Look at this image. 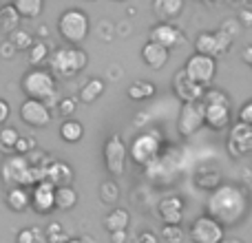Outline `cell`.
I'll list each match as a JSON object with an SVG mask.
<instances>
[{"mask_svg": "<svg viewBox=\"0 0 252 243\" xmlns=\"http://www.w3.org/2000/svg\"><path fill=\"white\" fill-rule=\"evenodd\" d=\"M78 206V192L73 186H58L56 188V210L69 213Z\"/></svg>", "mask_w": 252, "mask_h": 243, "instance_id": "obj_26", "label": "cell"}, {"mask_svg": "<svg viewBox=\"0 0 252 243\" xmlns=\"http://www.w3.org/2000/svg\"><path fill=\"white\" fill-rule=\"evenodd\" d=\"M206 126V104L201 102H186L179 109V118H177V130L184 137L197 135L201 128Z\"/></svg>", "mask_w": 252, "mask_h": 243, "instance_id": "obj_8", "label": "cell"}, {"mask_svg": "<svg viewBox=\"0 0 252 243\" xmlns=\"http://www.w3.org/2000/svg\"><path fill=\"white\" fill-rule=\"evenodd\" d=\"M184 71L190 80H195L201 87H208L217 75V60L210 56H201V53H192L184 64Z\"/></svg>", "mask_w": 252, "mask_h": 243, "instance_id": "obj_10", "label": "cell"}, {"mask_svg": "<svg viewBox=\"0 0 252 243\" xmlns=\"http://www.w3.org/2000/svg\"><path fill=\"white\" fill-rule=\"evenodd\" d=\"M239 22L244 27L252 25V9H241V11H239Z\"/></svg>", "mask_w": 252, "mask_h": 243, "instance_id": "obj_45", "label": "cell"}, {"mask_svg": "<svg viewBox=\"0 0 252 243\" xmlns=\"http://www.w3.org/2000/svg\"><path fill=\"white\" fill-rule=\"evenodd\" d=\"M102 159H104L106 173L113 179L122 177L126 173V164H128V146L124 144V139L120 135H111L104 142L102 148Z\"/></svg>", "mask_w": 252, "mask_h": 243, "instance_id": "obj_7", "label": "cell"}, {"mask_svg": "<svg viewBox=\"0 0 252 243\" xmlns=\"http://www.w3.org/2000/svg\"><path fill=\"white\" fill-rule=\"evenodd\" d=\"M18 115H20V120L25 122L27 126H31V128H47L53 122L51 109L40 100H25L20 104V109H18Z\"/></svg>", "mask_w": 252, "mask_h": 243, "instance_id": "obj_12", "label": "cell"}, {"mask_svg": "<svg viewBox=\"0 0 252 243\" xmlns=\"http://www.w3.org/2000/svg\"><path fill=\"white\" fill-rule=\"evenodd\" d=\"M226 148L232 157H246L252 155V126L248 124H237L230 126L228 130V139H226Z\"/></svg>", "mask_w": 252, "mask_h": 243, "instance_id": "obj_13", "label": "cell"}, {"mask_svg": "<svg viewBox=\"0 0 252 243\" xmlns=\"http://www.w3.org/2000/svg\"><path fill=\"white\" fill-rule=\"evenodd\" d=\"M173 93L182 100V104H186V102H201L206 95V87L197 84L195 80L188 78L186 71L179 69L173 75Z\"/></svg>", "mask_w": 252, "mask_h": 243, "instance_id": "obj_14", "label": "cell"}, {"mask_svg": "<svg viewBox=\"0 0 252 243\" xmlns=\"http://www.w3.org/2000/svg\"><path fill=\"white\" fill-rule=\"evenodd\" d=\"M133 243H159V237H157L155 232H151V230H144V232H139V235L135 237Z\"/></svg>", "mask_w": 252, "mask_h": 243, "instance_id": "obj_42", "label": "cell"}, {"mask_svg": "<svg viewBox=\"0 0 252 243\" xmlns=\"http://www.w3.org/2000/svg\"><path fill=\"white\" fill-rule=\"evenodd\" d=\"M184 214H186V208L179 195H166L157 201V217L164 223H182Z\"/></svg>", "mask_w": 252, "mask_h": 243, "instance_id": "obj_17", "label": "cell"}, {"mask_svg": "<svg viewBox=\"0 0 252 243\" xmlns=\"http://www.w3.org/2000/svg\"><path fill=\"white\" fill-rule=\"evenodd\" d=\"M0 179L7 188H33L35 183L44 179V170L33 168L25 155H7L0 164Z\"/></svg>", "mask_w": 252, "mask_h": 243, "instance_id": "obj_3", "label": "cell"}, {"mask_svg": "<svg viewBox=\"0 0 252 243\" xmlns=\"http://www.w3.org/2000/svg\"><path fill=\"white\" fill-rule=\"evenodd\" d=\"M7 40L18 49V51H29L31 44L35 42V35L31 33V31H27V29H16V31H11V33L7 35Z\"/></svg>", "mask_w": 252, "mask_h": 243, "instance_id": "obj_33", "label": "cell"}, {"mask_svg": "<svg viewBox=\"0 0 252 243\" xmlns=\"http://www.w3.org/2000/svg\"><path fill=\"white\" fill-rule=\"evenodd\" d=\"M241 58H244V62L252 69V44H248V47L241 51Z\"/></svg>", "mask_w": 252, "mask_h": 243, "instance_id": "obj_47", "label": "cell"}, {"mask_svg": "<svg viewBox=\"0 0 252 243\" xmlns=\"http://www.w3.org/2000/svg\"><path fill=\"white\" fill-rule=\"evenodd\" d=\"M106 91V82L102 78H91L78 93V100L84 104H93L95 100H100V95Z\"/></svg>", "mask_w": 252, "mask_h": 243, "instance_id": "obj_24", "label": "cell"}, {"mask_svg": "<svg viewBox=\"0 0 252 243\" xmlns=\"http://www.w3.org/2000/svg\"><path fill=\"white\" fill-rule=\"evenodd\" d=\"M9 115H11V106H9V102L4 97H0V126L7 124Z\"/></svg>", "mask_w": 252, "mask_h": 243, "instance_id": "obj_43", "label": "cell"}, {"mask_svg": "<svg viewBox=\"0 0 252 243\" xmlns=\"http://www.w3.org/2000/svg\"><path fill=\"white\" fill-rule=\"evenodd\" d=\"M232 40L228 38L226 33H221V31H204V33H199L195 38V53H201V56H210L217 60L219 56H223V53H228V49H230Z\"/></svg>", "mask_w": 252, "mask_h": 243, "instance_id": "obj_11", "label": "cell"}, {"mask_svg": "<svg viewBox=\"0 0 252 243\" xmlns=\"http://www.w3.org/2000/svg\"><path fill=\"white\" fill-rule=\"evenodd\" d=\"M221 243H244V241H239V239H223Z\"/></svg>", "mask_w": 252, "mask_h": 243, "instance_id": "obj_49", "label": "cell"}, {"mask_svg": "<svg viewBox=\"0 0 252 243\" xmlns=\"http://www.w3.org/2000/svg\"><path fill=\"white\" fill-rule=\"evenodd\" d=\"M148 40L161 44V47H166L170 51V49L179 47V44L184 42V33L173 25V22H157V25L151 29V38Z\"/></svg>", "mask_w": 252, "mask_h": 243, "instance_id": "obj_18", "label": "cell"}, {"mask_svg": "<svg viewBox=\"0 0 252 243\" xmlns=\"http://www.w3.org/2000/svg\"><path fill=\"white\" fill-rule=\"evenodd\" d=\"M18 139H20V133H18L16 126H2L0 128V151L7 152V155H13Z\"/></svg>", "mask_w": 252, "mask_h": 243, "instance_id": "obj_31", "label": "cell"}, {"mask_svg": "<svg viewBox=\"0 0 252 243\" xmlns=\"http://www.w3.org/2000/svg\"><path fill=\"white\" fill-rule=\"evenodd\" d=\"M73 177H75L73 168H71L66 161H60V159H53L51 164L44 168V179L51 182L56 188L58 186H71V183H73Z\"/></svg>", "mask_w": 252, "mask_h": 243, "instance_id": "obj_20", "label": "cell"}, {"mask_svg": "<svg viewBox=\"0 0 252 243\" xmlns=\"http://www.w3.org/2000/svg\"><path fill=\"white\" fill-rule=\"evenodd\" d=\"M244 4H248V9H252V0H241Z\"/></svg>", "mask_w": 252, "mask_h": 243, "instance_id": "obj_51", "label": "cell"}, {"mask_svg": "<svg viewBox=\"0 0 252 243\" xmlns=\"http://www.w3.org/2000/svg\"><path fill=\"white\" fill-rule=\"evenodd\" d=\"M142 60H144V64H146L148 69L159 71V69H164L166 62L170 60V51L166 47H161V44L148 40V42L142 47Z\"/></svg>", "mask_w": 252, "mask_h": 243, "instance_id": "obj_19", "label": "cell"}, {"mask_svg": "<svg viewBox=\"0 0 252 243\" xmlns=\"http://www.w3.org/2000/svg\"><path fill=\"white\" fill-rule=\"evenodd\" d=\"M184 11V0H153V13L159 22H173Z\"/></svg>", "mask_w": 252, "mask_h": 243, "instance_id": "obj_22", "label": "cell"}, {"mask_svg": "<svg viewBox=\"0 0 252 243\" xmlns=\"http://www.w3.org/2000/svg\"><path fill=\"white\" fill-rule=\"evenodd\" d=\"M155 91L157 89L153 82H148V80H137V82H133L126 89V95L133 102H144V100H151V97L155 95Z\"/></svg>", "mask_w": 252, "mask_h": 243, "instance_id": "obj_27", "label": "cell"}, {"mask_svg": "<svg viewBox=\"0 0 252 243\" xmlns=\"http://www.w3.org/2000/svg\"><path fill=\"white\" fill-rule=\"evenodd\" d=\"M111 243H128V232L120 230V232H111Z\"/></svg>", "mask_w": 252, "mask_h": 243, "instance_id": "obj_44", "label": "cell"}, {"mask_svg": "<svg viewBox=\"0 0 252 243\" xmlns=\"http://www.w3.org/2000/svg\"><path fill=\"white\" fill-rule=\"evenodd\" d=\"M60 137L66 144H78L84 137V126L78 120H64L60 124Z\"/></svg>", "mask_w": 252, "mask_h": 243, "instance_id": "obj_28", "label": "cell"}, {"mask_svg": "<svg viewBox=\"0 0 252 243\" xmlns=\"http://www.w3.org/2000/svg\"><path fill=\"white\" fill-rule=\"evenodd\" d=\"M206 104V126L213 130H223L232 122L230 100L228 102H204Z\"/></svg>", "mask_w": 252, "mask_h": 243, "instance_id": "obj_16", "label": "cell"}, {"mask_svg": "<svg viewBox=\"0 0 252 243\" xmlns=\"http://www.w3.org/2000/svg\"><path fill=\"white\" fill-rule=\"evenodd\" d=\"M250 213L248 190L239 183H219L206 199V214L217 219L223 228L244 223Z\"/></svg>", "mask_w": 252, "mask_h": 243, "instance_id": "obj_1", "label": "cell"}, {"mask_svg": "<svg viewBox=\"0 0 252 243\" xmlns=\"http://www.w3.org/2000/svg\"><path fill=\"white\" fill-rule=\"evenodd\" d=\"M31 151H35V139L33 137H27V135H20L16 144V152L13 155H29Z\"/></svg>", "mask_w": 252, "mask_h": 243, "instance_id": "obj_39", "label": "cell"}, {"mask_svg": "<svg viewBox=\"0 0 252 243\" xmlns=\"http://www.w3.org/2000/svg\"><path fill=\"white\" fill-rule=\"evenodd\" d=\"M97 29H100V38H106V40H111V38H113V35H109V31L113 29V25H111V22L102 20V22H100V27H97Z\"/></svg>", "mask_w": 252, "mask_h": 243, "instance_id": "obj_46", "label": "cell"}, {"mask_svg": "<svg viewBox=\"0 0 252 243\" xmlns=\"http://www.w3.org/2000/svg\"><path fill=\"white\" fill-rule=\"evenodd\" d=\"M69 239L71 237H69V232H66L64 223L53 221V223H49V226L44 228V241L47 243H66Z\"/></svg>", "mask_w": 252, "mask_h": 243, "instance_id": "obj_34", "label": "cell"}, {"mask_svg": "<svg viewBox=\"0 0 252 243\" xmlns=\"http://www.w3.org/2000/svg\"><path fill=\"white\" fill-rule=\"evenodd\" d=\"M130 223V213L122 206H115L111 213H106L104 217V230L109 232H120V230H126Z\"/></svg>", "mask_w": 252, "mask_h": 243, "instance_id": "obj_23", "label": "cell"}, {"mask_svg": "<svg viewBox=\"0 0 252 243\" xmlns=\"http://www.w3.org/2000/svg\"><path fill=\"white\" fill-rule=\"evenodd\" d=\"M18 22H20V13L16 11V7L13 4H7V7L0 9V31H4V33H11V31L20 29L18 27Z\"/></svg>", "mask_w": 252, "mask_h": 243, "instance_id": "obj_30", "label": "cell"}, {"mask_svg": "<svg viewBox=\"0 0 252 243\" xmlns=\"http://www.w3.org/2000/svg\"><path fill=\"white\" fill-rule=\"evenodd\" d=\"M47 35H49V27H47V25L38 27V33H35V38H38V40H44Z\"/></svg>", "mask_w": 252, "mask_h": 243, "instance_id": "obj_48", "label": "cell"}, {"mask_svg": "<svg viewBox=\"0 0 252 243\" xmlns=\"http://www.w3.org/2000/svg\"><path fill=\"white\" fill-rule=\"evenodd\" d=\"M188 237H190L192 243H221L226 239V228L217 219L208 217V214H201V217H197L190 223Z\"/></svg>", "mask_w": 252, "mask_h": 243, "instance_id": "obj_9", "label": "cell"}, {"mask_svg": "<svg viewBox=\"0 0 252 243\" xmlns=\"http://www.w3.org/2000/svg\"><path fill=\"white\" fill-rule=\"evenodd\" d=\"M241 27H244V25L239 22V18H226V20L219 25V31H221V33H226L230 40H235L237 35L241 33Z\"/></svg>", "mask_w": 252, "mask_h": 243, "instance_id": "obj_37", "label": "cell"}, {"mask_svg": "<svg viewBox=\"0 0 252 243\" xmlns=\"http://www.w3.org/2000/svg\"><path fill=\"white\" fill-rule=\"evenodd\" d=\"M115 2H126V0H115Z\"/></svg>", "mask_w": 252, "mask_h": 243, "instance_id": "obj_52", "label": "cell"}, {"mask_svg": "<svg viewBox=\"0 0 252 243\" xmlns=\"http://www.w3.org/2000/svg\"><path fill=\"white\" fill-rule=\"evenodd\" d=\"M20 89L27 95V100H40L53 109L58 106V102L62 100L60 93H58V84H56V75L49 69H31L22 75L20 80Z\"/></svg>", "mask_w": 252, "mask_h": 243, "instance_id": "obj_2", "label": "cell"}, {"mask_svg": "<svg viewBox=\"0 0 252 243\" xmlns=\"http://www.w3.org/2000/svg\"><path fill=\"white\" fill-rule=\"evenodd\" d=\"M66 243H84V241H82V239H69Z\"/></svg>", "mask_w": 252, "mask_h": 243, "instance_id": "obj_50", "label": "cell"}, {"mask_svg": "<svg viewBox=\"0 0 252 243\" xmlns=\"http://www.w3.org/2000/svg\"><path fill=\"white\" fill-rule=\"evenodd\" d=\"M11 4L20 13V18H27V20L38 18L44 9V0H11Z\"/></svg>", "mask_w": 252, "mask_h": 243, "instance_id": "obj_29", "label": "cell"}, {"mask_svg": "<svg viewBox=\"0 0 252 243\" xmlns=\"http://www.w3.org/2000/svg\"><path fill=\"white\" fill-rule=\"evenodd\" d=\"M16 53H18V49L13 47L9 40H4V42L0 44V58H2V60H11V58H16Z\"/></svg>", "mask_w": 252, "mask_h": 243, "instance_id": "obj_41", "label": "cell"}, {"mask_svg": "<svg viewBox=\"0 0 252 243\" xmlns=\"http://www.w3.org/2000/svg\"><path fill=\"white\" fill-rule=\"evenodd\" d=\"M89 64V53L80 47H58L51 51L49 58V71L56 78L62 80H71L78 73H82Z\"/></svg>", "mask_w": 252, "mask_h": 243, "instance_id": "obj_4", "label": "cell"}, {"mask_svg": "<svg viewBox=\"0 0 252 243\" xmlns=\"http://www.w3.org/2000/svg\"><path fill=\"white\" fill-rule=\"evenodd\" d=\"M29 58V64H33V69H40V64H49V58H51V47L47 44V40H38L31 44V49L27 51Z\"/></svg>", "mask_w": 252, "mask_h": 243, "instance_id": "obj_25", "label": "cell"}, {"mask_svg": "<svg viewBox=\"0 0 252 243\" xmlns=\"http://www.w3.org/2000/svg\"><path fill=\"white\" fill-rule=\"evenodd\" d=\"M164 139L157 130H146V133L135 135V139L128 146V159L137 166H151L159 159Z\"/></svg>", "mask_w": 252, "mask_h": 243, "instance_id": "obj_6", "label": "cell"}, {"mask_svg": "<svg viewBox=\"0 0 252 243\" xmlns=\"http://www.w3.org/2000/svg\"><path fill=\"white\" fill-rule=\"evenodd\" d=\"M4 206L11 213H25L31 208V190L25 186H16V188H7L4 192Z\"/></svg>", "mask_w": 252, "mask_h": 243, "instance_id": "obj_21", "label": "cell"}, {"mask_svg": "<svg viewBox=\"0 0 252 243\" xmlns=\"http://www.w3.org/2000/svg\"><path fill=\"white\" fill-rule=\"evenodd\" d=\"M40 241V230L38 228H22L16 232V243H38Z\"/></svg>", "mask_w": 252, "mask_h": 243, "instance_id": "obj_38", "label": "cell"}, {"mask_svg": "<svg viewBox=\"0 0 252 243\" xmlns=\"http://www.w3.org/2000/svg\"><path fill=\"white\" fill-rule=\"evenodd\" d=\"M58 33L69 47H80L91 33V20H89L87 11L82 9H64L62 16L58 18Z\"/></svg>", "mask_w": 252, "mask_h": 243, "instance_id": "obj_5", "label": "cell"}, {"mask_svg": "<svg viewBox=\"0 0 252 243\" xmlns=\"http://www.w3.org/2000/svg\"><path fill=\"white\" fill-rule=\"evenodd\" d=\"M31 210L38 214H51L56 210V186L47 179L31 188Z\"/></svg>", "mask_w": 252, "mask_h": 243, "instance_id": "obj_15", "label": "cell"}, {"mask_svg": "<svg viewBox=\"0 0 252 243\" xmlns=\"http://www.w3.org/2000/svg\"><path fill=\"white\" fill-rule=\"evenodd\" d=\"M239 122L241 124L252 126V100H248L244 106L239 109Z\"/></svg>", "mask_w": 252, "mask_h": 243, "instance_id": "obj_40", "label": "cell"}, {"mask_svg": "<svg viewBox=\"0 0 252 243\" xmlns=\"http://www.w3.org/2000/svg\"><path fill=\"white\" fill-rule=\"evenodd\" d=\"M159 237L166 243H184V237H186V232H184L182 223H164V226H161Z\"/></svg>", "mask_w": 252, "mask_h": 243, "instance_id": "obj_35", "label": "cell"}, {"mask_svg": "<svg viewBox=\"0 0 252 243\" xmlns=\"http://www.w3.org/2000/svg\"><path fill=\"white\" fill-rule=\"evenodd\" d=\"M78 97H62L60 102H58V115L60 118H64V120H71L73 118V113H75V109H78Z\"/></svg>", "mask_w": 252, "mask_h": 243, "instance_id": "obj_36", "label": "cell"}, {"mask_svg": "<svg viewBox=\"0 0 252 243\" xmlns=\"http://www.w3.org/2000/svg\"><path fill=\"white\" fill-rule=\"evenodd\" d=\"M100 199H102V204H106V206H118L120 186H118V182H115L113 177L100 183Z\"/></svg>", "mask_w": 252, "mask_h": 243, "instance_id": "obj_32", "label": "cell"}]
</instances>
